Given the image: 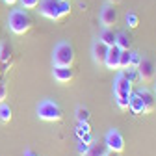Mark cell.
<instances>
[{
    "mask_svg": "<svg viewBox=\"0 0 156 156\" xmlns=\"http://www.w3.org/2000/svg\"><path fill=\"white\" fill-rule=\"evenodd\" d=\"M32 26V19L24 9H11L8 15V28L15 35H23L30 30Z\"/></svg>",
    "mask_w": 156,
    "mask_h": 156,
    "instance_id": "obj_1",
    "label": "cell"
},
{
    "mask_svg": "<svg viewBox=\"0 0 156 156\" xmlns=\"http://www.w3.org/2000/svg\"><path fill=\"white\" fill-rule=\"evenodd\" d=\"M37 117L47 123H56L62 119V108L52 99H43L37 104Z\"/></svg>",
    "mask_w": 156,
    "mask_h": 156,
    "instance_id": "obj_2",
    "label": "cell"
},
{
    "mask_svg": "<svg viewBox=\"0 0 156 156\" xmlns=\"http://www.w3.org/2000/svg\"><path fill=\"white\" fill-rule=\"evenodd\" d=\"M74 63V48L71 43L62 41L54 47L52 52V65H63V67H73Z\"/></svg>",
    "mask_w": 156,
    "mask_h": 156,
    "instance_id": "obj_3",
    "label": "cell"
},
{
    "mask_svg": "<svg viewBox=\"0 0 156 156\" xmlns=\"http://www.w3.org/2000/svg\"><path fill=\"white\" fill-rule=\"evenodd\" d=\"M104 143H106L108 151H112V152H117V154H119V152L125 151V140H123L121 132L117 130V128H110V130L106 132Z\"/></svg>",
    "mask_w": 156,
    "mask_h": 156,
    "instance_id": "obj_4",
    "label": "cell"
},
{
    "mask_svg": "<svg viewBox=\"0 0 156 156\" xmlns=\"http://www.w3.org/2000/svg\"><path fill=\"white\" fill-rule=\"evenodd\" d=\"M39 13L43 17H47V19H50V21L62 19L60 0H39Z\"/></svg>",
    "mask_w": 156,
    "mask_h": 156,
    "instance_id": "obj_5",
    "label": "cell"
},
{
    "mask_svg": "<svg viewBox=\"0 0 156 156\" xmlns=\"http://www.w3.org/2000/svg\"><path fill=\"white\" fill-rule=\"evenodd\" d=\"M132 93V82L126 78L125 71L117 73L115 80H113V95H123V97H128Z\"/></svg>",
    "mask_w": 156,
    "mask_h": 156,
    "instance_id": "obj_6",
    "label": "cell"
},
{
    "mask_svg": "<svg viewBox=\"0 0 156 156\" xmlns=\"http://www.w3.org/2000/svg\"><path fill=\"white\" fill-rule=\"evenodd\" d=\"M117 21H119V15H117V9L115 6L112 4H104L102 9H101V24L104 28H112L113 24H117Z\"/></svg>",
    "mask_w": 156,
    "mask_h": 156,
    "instance_id": "obj_7",
    "label": "cell"
},
{
    "mask_svg": "<svg viewBox=\"0 0 156 156\" xmlns=\"http://www.w3.org/2000/svg\"><path fill=\"white\" fill-rule=\"evenodd\" d=\"M154 73H156V69H154L152 60H151V58H141V62L138 65V76H140V80L141 82H151L152 78H154Z\"/></svg>",
    "mask_w": 156,
    "mask_h": 156,
    "instance_id": "obj_8",
    "label": "cell"
},
{
    "mask_svg": "<svg viewBox=\"0 0 156 156\" xmlns=\"http://www.w3.org/2000/svg\"><path fill=\"white\" fill-rule=\"evenodd\" d=\"M108 45H104L101 39H95V43L91 47V58H93V62L97 65H102L104 60H106V54H108Z\"/></svg>",
    "mask_w": 156,
    "mask_h": 156,
    "instance_id": "obj_9",
    "label": "cell"
},
{
    "mask_svg": "<svg viewBox=\"0 0 156 156\" xmlns=\"http://www.w3.org/2000/svg\"><path fill=\"white\" fill-rule=\"evenodd\" d=\"M52 74H54V80H56L58 84H69L73 78H74L73 69H71V67H63V65H54Z\"/></svg>",
    "mask_w": 156,
    "mask_h": 156,
    "instance_id": "obj_10",
    "label": "cell"
},
{
    "mask_svg": "<svg viewBox=\"0 0 156 156\" xmlns=\"http://www.w3.org/2000/svg\"><path fill=\"white\" fill-rule=\"evenodd\" d=\"M119 56H121V48L113 45L108 48V54H106V60L102 65H106V69H112V71H117L119 69Z\"/></svg>",
    "mask_w": 156,
    "mask_h": 156,
    "instance_id": "obj_11",
    "label": "cell"
},
{
    "mask_svg": "<svg viewBox=\"0 0 156 156\" xmlns=\"http://www.w3.org/2000/svg\"><path fill=\"white\" fill-rule=\"evenodd\" d=\"M128 110L134 113V115H143L145 113V106H143V101L140 99V95L132 91L128 95Z\"/></svg>",
    "mask_w": 156,
    "mask_h": 156,
    "instance_id": "obj_12",
    "label": "cell"
},
{
    "mask_svg": "<svg viewBox=\"0 0 156 156\" xmlns=\"http://www.w3.org/2000/svg\"><path fill=\"white\" fill-rule=\"evenodd\" d=\"M140 95V99L143 101V106H145V113H149V112H152L154 110V102H156V99H154V93L152 91H149V89H145V87H140L138 91H136Z\"/></svg>",
    "mask_w": 156,
    "mask_h": 156,
    "instance_id": "obj_13",
    "label": "cell"
},
{
    "mask_svg": "<svg viewBox=\"0 0 156 156\" xmlns=\"http://www.w3.org/2000/svg\"><path fill=\"white\" fill-rule=\"evenodd\" d=\"M11 63V45L9 43H2L0 45V71H8Z\"/></svg>",
    "mask_w": 156,
    "mask_h": 156,
    "instance_id": "obj_14",
    "label": "cell"
},
{
    "mask_svg": "<svg viewBox=\"0 0 156 156\" xmlns=\"http://www.w3.org/2000/svg\"><path fill=\"white\" fill-rule=\"evenodd\" d=\"M108 152L110 151H108L106 143H89V147H87L84 156H106Z\"/></svg>",
    "mask_w": 156,
    "mask_h": 156,
    "instance_id": "obj_15",
    "label": "cell"
},
{
    "mask_svg": "<svg viewBox=\"0 0 156 156\" xmlns=\"http://www.w3.org/2000/svg\"><path fill=\"white\" fill-rule=\"evenodd\" d=\"M115 45L119 47L121 50H130L132 37H130L126 32H119V34H115Z\"/></svg>",
    "mask_w": 156,
    "mask_h": 156,
    "instance_id": "obj_16",
    "label": "cell"
},
{
    "mask_svg": "<svg viewBox=\"0 0 156 156\" xmlns=\"http://www.w3.org/2000/svg\"><path fill=\"white\" fill-rule=\"evenodd\" d=\"M99 39H101L104 45H108V47H113L115 45V34L110 28H102V32L99 34Z\"/></svg>",
    "mask_w": 156,
    "mask_h": 156,
    "instance_id": "obj_17",
    "label": "cell"
},
{
    "mask_svg": "<svg viewBox=\"0 0 156 156\" xmlns=\"http://www.w3.org/2000/svg\"><path fill=\"white\" fill-rule=\"evenodd\" d=\"M130 56H132L130 50H121V56H119V71H126L130 67Z\"/></svg>",
    "mask_w": 156,
    "mask_h": 156,
    "instance_id": "obj_18",
    "label": "cell"
},
{
    "mask_svg": "<svg viewBox=\"0 0 156 156\" xmlns=\"http://www.w3.org/2000/svg\"><path fill=\"white\" fill-rule=\"evenodd\" d=\"M0 121L2 123H9L11 121V108L4 102H0Z\"/></svg>",
    "mask_w": 156,
    "mask_h": 156,
    "instance_id": "obj_19",
    "label": "cell"
},
{
    "mask_svg": "<svg viewBox=\"0 0 156 156\" xmlns=\"http://www.w3.org/2000/svg\"><path fill=\"white\" fill-rule=\"evenodd\" d=\"M76 119H78V123L89 121V110L84 108V106H78V108H76Z\"/></svg>",
    "mask_w": 156,
    "mask_h": 156,
    "instance_id": "obj_20",
    "label": "cell"
},
{
    "mask_svg": "<svg viewBox=\"0 0 156 156\" xmlns=\"http://www.w3.org/2000/svg\"><path fill=\"white\" fill-rule=\"evenodd\" d=\"M115 97V104L119 110H128V97H123V95H113Z\"/></svg>",
    "mask_w": 156,
    "mask_h": 156,
    "instance_id": "obj_21",
    "label": "cell"
},
{
    "mask_svg": "<svg viewBox=\"0 0 156 156\" xmlns=\"http://www.w3.org/2000/svg\"><path fill=\"white\" fill-rule=\"evenodd\" d=\"M126 24H128V28H138V24H140V19H138V15H136L134 11L126 13Z\"/></svg>",
    "mask_w": 156,
    "mask_h": 156,
    "instance_id": "obj_22",
    "label": "cell"
},
{
    "mask_svg": "<svg viewBox=\"0 0 156 156\" xmlns=\"http://www.w3.org/2000/svg\"><path fill=\"white\" fill-rule=\"evenodd\" d=\"M19 2H21L23 9H34L39 6V0H19Z\"/></svg>",
    "mask_w": 156,
    "mask_h": 156,
    "instance_id": "obj_23",
    "label": "cell"
},
{
    "mask_svg": "<svg viewBox=\"0 0 156 156\" xmlns=\"http://www.w3.org/2000/svg\"><path fill=\"white\" fill-rule=\"evenodd\" d=\"M60 11H62V17L71 13V2L69 0H60Z\"/></svg>",
    "mask_w": 156,
    "mask_h": 156,
    "instance_id": "obj_24",
    "label": "cell"
},
{
    "mask_svg": "<svg viewBox=\"0 0 156 156\" xmlns=\"http://www.w3.org/2000/svg\"><path fill=\"white\" fill-rule=\"evenodd\" d=\"M140 62H141V56L138 52H132V56H130V69H138Z\"/></svg>",
    "mask_w": 156,
    "mask_h": 156,
    "instance_id": "obj_25",
    "label": "cell"
},
{
    "mask_svg": "<svg viewBox=\"0 0 156 156\" xmlns=\"http://www.w3.org/2000/svg\"><path fill=\"white\" fill-rule=\"evenodd\" d=\"M125 74H126V78H128L132 84H134L136 80H140V76H138V69H130V67H128V73H125Z\"/></svg>",
    "mask_w": 156,
    "mask_h": 156,
    "instance_id": "obj_26",
    "label": "cell"
},
{
    "mask_svg": "<svg viewBox=\"0 0 156 156\" xmlns=\"http://www.w3.org/2000/svg\"><path fill=\"white\" fill-rule=\"evenodd\" d=\"M8 99V87H6V84L0 80V102H4Z\"/></svg>",
    "mask_w": 156,
    "mask_h": 156,
    "instance_id": "obj_27",
    "label": "cell"
},
{
    "mask_svg": "<svg viewBox=\"0 0 156 156\" xmlns=\"http://www.w3.org/2000/svg\"><path fill=\"white\" fill-rule=\"evenodd\" d=\"M87 147H89V143H84V141H80L78 143V152H80L82 156L86 154V151H87Z\"/></svg>",
    "mask_w": 156,
    "mask_h": 156,
    "instance_id": "obj_28",
    "label": "cell"
},
{
    "mask_svg": "<svg viewBox=\"0 0 156 156\" xmlns=\"http://www.w3.org/2000/svg\"><path fill=\"white\" fill-rule=\"evenodd\" d=\"M24 156H37V154H35L32 149H26V151H24Z\"/></svg>",
    "mask_w": 156,
    "mask_h": 156,
    "instance_id": "obj_29",
    "label": "cell"
},
{
    "mask_svg": "<svg viewBox=\"0 0 156 156\" xmlns=\"http://www.w3.org/2000/svg\"><path fill=\"white\" fill-rule=\"evenodd\" d=\"M19 2V0H4V4H8V6H15Z\"/></svg>",
    "mask_w": 156,
    "mask_h": 156,
    "instance_id": "obj_30",
    "label": "cell"
},
{
    "mask_svg": "<svg viewBox=\"0 0 156 156\" xmlns=\"http://www.w3.org/2000/svg\"><path fill=\"white\" fill-rule=\"evenodd\" d=\"M106 2H108V4H112V6H117V4L121 2V0H106Z\"/></svg>",
    "mask_w": 156,
    "mask_h": 156,
    "instance_id": "obj_31",
    "label": "cell"
},
{
    "mask_svg": "<svg viewBox=\"0 0 156 156\" xmlns=\"http://www.w3.org/2000/svg\"><path fill=\"white\" fill-rule=\"evenodd\" d=\"M106 156H117V152H112V151H110V152H108Z\"/></svg>",
    "mask_w": 156,
    "mask_h": 156,
    "instance_id": "obj_32",
    "label": "cell"
},
{
    "mask_svg": "<svg viewBox=\"0 0 156 156\" xmlns=\"http://www.w3.org/2000/svg\"><path fill=\"white\" fill-rule=\"evenodd\" d=\"M154 95H156V84H154Z\"/></svg>",
    "mask_w": 156,
    "mask_h": 156,
    "instance_id": "obj_33",
    "label": "cell"
},
{
    "mask_svg": "<svg viewBox=\"0 0 156 156\" xmlns=\"http://www.w3.org/2000/svg\"><path fill=\"white\" fill-rule=\"evenodd\" d=\"M0 74H2V71H0Z\"/></svg>",
    "mask_w": 156,
    "mask_h": 156,
    "instance_id": "obj_34",
    "label": "cell"
}]
</instances>
